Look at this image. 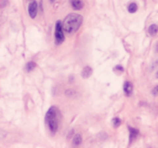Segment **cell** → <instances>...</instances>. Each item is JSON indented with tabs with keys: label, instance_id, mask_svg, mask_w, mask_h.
I'll return each mask as SVG.
<instances>
[{
	"label": "cell",
	"instance_id": "obj_1",
	"mask_svg": "<svg viewBox=\"0 0 158 148\" xmlns=\"http://www.w3.org/2000/svg\"><path fill=\"white\" fill-rule=\"evenodd\" d=\"M82 24V16L77 13H70L65 18L63 23L64 31L67 34H74Z\"/></svg>",
	"mask_w": 158,
	"mask_h": 148
},
{
	"label": "cell",
	"instance_id": "obj_2",
	"mask_svg": "<svg viewBox=\"0 0 158 148\" xmlns=\"http://www.w3.org/2000/svg\"><path fill=\"white\" fill-rule=\"evenodd\" d=\"M60 113L56 107H51L46 115V123L52 134H55L59 129Z\"/></svg>",
	"mask_w": 158,
	"mask_h": 148
},
{
	"label": "cell",
	"instance_id": "obj_3",
	"mask_svg": "<svg viewBox=\"0 0 158 148\" xmlns=\"http://www.w3.org/2000/svg\"><path fill=\"white\" fill-rule=\"evenodd\" d=\"M64 26L60 21H57L55 24V42L56 44H60L64 41L65 36H64Z\"/></svg>",
	"mask_w": 158,
	"mask_h": 148
},
{
	"label": "cell",
	"instance_id": "obj_4",
	"mask_svg": "<svg viewBox=\"0 0 158 148\" xmlns=\"http://www.w3.org/2000/svg\"><path fill=\"white\" fill-rule=\"evenodd\" d=\"M37 12H38V5L36 1H31L28 6V13L29 16L31 18H35L36 15H37Z\"/></svg>",
	"mask_w": 158,
	"mask_h": 148
},
{
	"label": "cell",
	"instance_id": "obj_5",
	"mask_svg": "<svg viewBox=\"0 0 158 148\" xmlns=\"http://www.w3.org/2000/svg\"><path fill=\"white\" fill-rule=\"evenodd\" d=\"M70 6L74 10H81L84 8L82 0H70Z\"/></svg>",
	"mask_w": 158,
	"mask_h": 148
},
{
	"label": "cell",
	"instance_id": "obj_6",
	"mask_svg": "<svg viewBox=\"0 0 158 148\" xmlns=\"http://www.w3.org/2000/svg\"><path fill=\"white\" fill-rule=\"evenodd\" d=\"M123 91H125L126 95H131L132 94V91H133V85L130 81H126L125 84H123Z\"/></svg>",
	"mask_w": 158,
	"mask_h": 148
},
{
	"label": "cell",
	"instance_id": "obj_7",
	"mask_svg": "<svg viewBox=\"0 0 158 148\" xmlns=\"http://www.w3.org/2000/svg\"><path fill=\"white\" fill-rule=\"evenodd\" d=\"M129 132H130V143L131 142H133L134 139L138 137V135H139V131L138 130H135V129H133L132 126H129Z\"/></svg>",
	"mask_w": 158,
	"mask_h": 148
},
{
	"label": "cell",
	"instance_id": "obj_8",
	"mask_svg": "<svg viewBox=\"0 0 158 148\" xmlns=\"http://www.w3.org/2000/svg\"><path fill=\"white\" fill-rule=\"evenodd\" d=\"M91 74H92V68H91L90 66H86V67L82 69L81 76L84 77V78H89V77L91 76Z\"/></svg>",
	"mask_w": 158,
	"mask_h": 148
},
{
	"label": "cell",
	"instance_id": "obj_9",
	"mask_svg": "<svg viewBox=\"0 0 158 148\" xmlns=\"http://www.w3.org/2000/svg\"><path fill=\"white\" fill-rule=\"evenodd\" d=\"M147 31H148V34H149L151 36H155L156 34L158 33V26H157L156 24H152L151 26L148 27Z\"/></svg>",
	"mask_w": 158,
	"mask_h": 148
},
{
	"label": "cell",
	"instance_id": "obj_10",
	"mask_svg": "<svg viewBox=\"0 0 158 148\" xmlns=\"http://www.w3.org/2000/svg\"><path fill=\"white\" fill-rule=\"evenodd\" d=\"M136 10H138V5H136L135 2H132L128 6V11H129L130 13H135Z\"/></svg>",
	"mask_w": 158,
	"mask_h": 148
},
{
	"label": "cell",
	"instance_id": "obj_11",
	"mask_svg": "<svg viewBox=\"0 0 158 148\" xmlns=\"http://www.w3.org/2000/svg\"><path fill=\"white\" fill-rule=\"evenodd\" d=\"M81 141H82L81 135L76 134V135H75V137H74V139H73V143H74L75 146H78V145H80V144H81Z\"/></svg>",
	"mask_w": 158,
	"mask_h": 148
},
{
	"label": "cell",
	"instance_id": "obj_12",
	"mask_svg": "<svg viewBox=\"0 0 158 148\" xmlns=\"http://www.w3.org/2000/svg\"><path fill=\"white\" fill-rule=\"evenodd\" d=\"M36 68V63H34V62H29V63H27L26 67H25V69H26V72H31V70H34Z\"/></svg>",
	"mask_w": 158,
	"mask_h": 148
},
{
	"label": "cell",
	"instance_id": "obj_13",
	"mask_svg": "<svg viewBox=\"0 0 158 148\" xmlns=\"http://www.w3.org/2000/svg\"><path fill=\"white\" fill-rule=\"evenodd\" d=\"M121 123V120L119 119V118H114L113 119V125L115 126V128H118L119 125H120Z\"/></svg>",
	"mask_w": 158,
	"mask_h": 148
},
{
	"label": "cell",
	"instance_id": "obj_14",
	"mask_svg": "<svg viewBox=\"0 0 158 148\" xmlns=\"http://www.w3.org/2000/svg\"><path fill=\"white\" fill-rule=\"evenodd\" d=\"M152 94L155 95V96H158V85H156V87L152 90Z\"/></svg>",
	"mask_w": 158,
	"mask_h": 148
},
{
	"label": "cell",
	"instance_id": "obj_15",
	"mask_svg": "<svg viewBox=\"0 0 158 148\" xmlns=\"http://www.w3.org/2000/svg\"><path fill=\"white\" fill-rule=\"evenodd\" d=\"M116 69L121 70V72H123V66H116Z\"/></svg>",
	"mask_w": 158,
	"mask_h": 148
},
{
	"label": "cell",
	"instance_id": "obj_16",
	"mask_svg": "<svg viewBox=\"0 0 158 148\" xmlns=\"http://www.w3.org/2000/svg\"><path fill=\"white\" fill-rule=\"evenodd\" d=\"M156 77H157V78H158V72H157V74H156Z\"/></svg>",
	"mask_w": 158,
	"mask_h": 148
},
{
	"label": "cell",
	"instance_id": "obj_17",
	"mask_svg": "<svg viewBox=\"0 0 158 148\" xmlns=\"http://www.w3.org/2000/svg\"><path fill=\"white\" fill-rule=\"evenodd\" d=\"M50 1H52V2H53V1H55V0H50Z\"/></svg>",
	"mask_w": 158,
	"mask_h": 148
}]
</instances>
